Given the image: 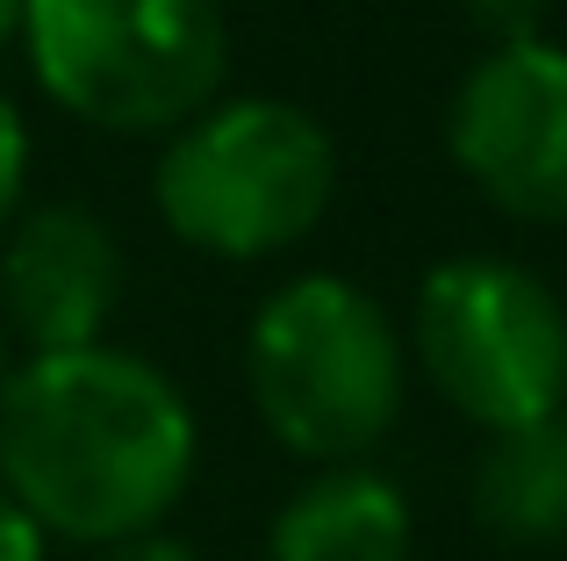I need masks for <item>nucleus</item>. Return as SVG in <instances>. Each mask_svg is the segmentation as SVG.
Segmentation results:
<instances>
[{
	"mask_svg": "<svg viewBox=\"0 0 567 561\" xmlns=\"http://www.w3.org/2000/svg\"><path fill=\"white\" fill-rule=\"evenodd\" d=\"M338 195V144L295 101H208L173 130L152 173L166 231L216 259H274L323 224Z\"/></svg>",
	"mask_w": 567,
	"mask_h": 561,
	"instance_id": "2",
	"label": "nucleus"
},
{
	"mask_svg": "<svg viewBox=\"0 0 567 561\" xmlns=\"http://www.w3.org/2000/svg\"><path fill=\"white\" fill-rule=\"evenodd\" d=\"M14 29H22V0H0V43H14Z\"/></svg>",
	"mask_w": 567,
	"mask_h": 561,
	"instance_id": "14",
	"label": "nucleus"
},
{
	"mask_svg": "<svg viewBox=\"0 0 567 561\" xmlns=\"http://www.w3.org/2000/svg\"><path fill=\"white\" fill-rule=\"evenodd\" d=\"M410 497L367 461H338L280 504L266 561H410Z\"/></svg>",
	"mask_w": 567,
	"mask_h": 561,
	"instance_id": "8",
	"label": "nucleus"
},
{
	"mask_svg": "<svg viewBox=\"0 0 567 561\" xmlns=\"http://www.w3.org/2000/svg\"><path fill=\"white\" fill-rule=\"evenodd\" d=\"M460 8H467V22L488 43H525V37H546L554 0H460Z\"/></svg>",
	"mask_w": 567,
	"mask_h": 561,
	"instance_id": "10",
	"label": "nucleus"
},
{
	"mask_svg": "<svg viewBox=\"0 0 567 561\" xmlns=\"http://www.w3.org/2000/svg\"><path fill=\"white\" fill-rule=\"evenodd\" d=\"M245 375L266 432L295 461H360L402 418V338L346 274H302L251 317Z\"/></svg>",
	"mask_w": 567,
	"mask_h": 561,
	"instance_id": "3",
	"label": "nucleus"
},
{
	"mask_svg": "<svg viewBox=\"0 0 567 561\" xmlns=\"http://www.w3.org/2000/svg\"><path fill=\"white\" fill-rule=\"evenodd\" d=\"M416 360L482 432L532 425L567 404V295L496 253L439 259L416 288Z\"/></svg>",
	"mask_w": 567,
	"mask_h": 561,
	"instance_id": "5",
	"label": "nucleus"
},
{
	"mask_svg": "<svg viewBox=\"0 0 567 561\" xmlns=\"http://www.w3.org/2000/svg\"><path fill=\"white\" fill-rule=\"evenodd\" d=\"M0 309L29 353L101 346L115 303H123V245L80 202H37L14 210L0 231Z\"/></svg>",
	"mask_w": 567,
	"mask_h": 561,
	"instance_id": "7",
	"label": "nucleus"
},
{
	"mask_svg": "<svg viewBox=\"0 0 567 561\" xmlns=\"http://www.w3.org/2000/svg\"><path fill=\"white\" fill-rule=\"evenodd\" d=\"M14 37L43 101L115 137L181 130L230 72L216 0H22Z\"/></svg>",
	"mask_w": 567,
	"mask_h": 561,
	"instance_id": "4",
	"label": "nucleus"
},
{
	"mask_svg": "<svg viewBox=\"0 0 567 561\" xmlns=\"http://www.w3.org/2000/svg\"><path fill=\"white\" fill-rule=\"evenodd\" d=\"M194 482V410L144 353H29L0 381V490L58 540L152 533Z\"/></svg>",
	"mask_w": 567,
	"mask_h": 561,
	"instance_id": "1",
	"label": "nucleus"
},
{
	"mask_svg": "<svg viewBox=\"0 0 567 561\" xmlns=\"http://www.w3.org/2000/svg\"><path fill=\"white\" fill-rule=\"evenodd\" d=\"M474 519L503 548L567 540V404L511 432H488L482 461H474Z\"/></svg>",
	"mask_w": 567,
	"mask_h": 561,
	"instance_id": "9",
	"label": "nucleus"
},
{
	"mask_svg": "<svg viewBox=\"0 0 567 561\" xmlns=\"http://www.w3.org/2000/svg\"><path fill=\"white\" fill-rule=\"evenodd\" d=\"M22 187H29V123H22V109L0 94V231L22 210Z\"/></svg>",
	"mask_w": 567,
	"mask_h": 561,
	"instance_id": "11",
	"label": "nucleus"
},
{
	"mask_svg": "<svg viewBox=\"0 0 567 561\" xmlns=\"http://www.w3.org/2000/svg\"><path fill=\"white\" fill-rule=\"evenodd\" d=\"M453 166L511 224H567V43H488L445 109Z\"/></svg>",
	"mask_w": 567,
	"mask_h": 561,
	"instance_id": "6",
	"label": "nucleus"
},
{
	"mask_svg": "<svg viewBox=\"0 0 567 561\" xmlns=\"http://www.w3.org/2000/svg\"><path fill=\"white\" fill-rule=\"evenodd\" d=\"M0 381H8V346H0Z\"/></svg>",
	"mask_w": 567,
	"mask_h": 561,
	"instance_id": "15",
	"label": "nucleus"
},
{
	"mask_svg": "<svg viewBox=\"0 0 567 561\" xmlns=\"http://www.w3.org/2000/svg\"><path fill=\"white\" fill-rule=\"evenodd\" d=\"M101 561H194L187 540H173L166 526H152V533H130V540H109V554Z\"/></svg>",
	"mask_w": 567,
	"mask_h": 561,
	"instance_id": "13",
	"label": "nucleus"
},
{
	"mask_svg": "<svg viewBox=\"0 0 567 561\" xmlns=\"http://www.w3.org/2000/svg\"><path fill=\"white\" fill-rule=\"evenodd\" d=\"M0 561H43V526L0 490Z\"/></svg>",
	"mask_w": 567,
	"mask_h": 561,
	"instance_id": "12",
	"label": "nucleus"
}]
</instances>
